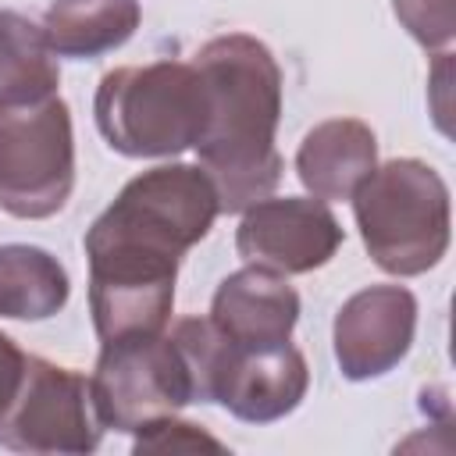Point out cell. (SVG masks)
<instances>
[{
    "label": "cell",
    "mask_w": 456,
    "mask_h": 456,
    "mask_svg": "<svg viewBox=\"0 0 456 456\" xmlns=\"http://www.w3.org/2000/svg\"><path fill=\"white\" fill-rule=\"evenodd\" d=\"M217 189L200 164H160L114 196L86 232L100 346L167 331L182 256L214 228Z\"/></svg>",
    "instance_id": "obj_1"
},
{
    "label": "cell",
    "mask_w": 456,
    "mask_h": 456,
    "mask_svg": "<svg viewBox=\"0 0 456 456\" xmlns=\"http://www.w3.org/2000/svg\"><path fill=\"white\" fill-rule=\"evenodd\" d=\"M192 64L210 89L207 132L196 142L200 167L217 189L221 214H242L281 182L274 132L281 121V68L267 43L228 32L200 46Z\"/></svg>",
    "instance_id": "obj_2"
},
{
    "label": "cell",
    "mask_w": 456,
    "mask_h": 456,
    "mask_svg": "<svg viewBox=\"0 0 456 456\" xmlns=\"http://www.w3.org/2000/svg\"><path fill=\"white\" fill-rule=\"evenodd\" d=\"M93 118L121 157H178L196 150L210 118V89L192 61L114 68L100 78Z\"/></svg>",
    "instance_id": "obj_3"
},
{
    "label": "cell",
    "mask_w": 456,
    "mask_h": 456,
    "mask_svg": "<svg viewBox=\"0 0 456 456\" xmlns=\"http://www.w3.org/2000/svg\"><path fill=\"white\" fill-rule=\"evenodd\" d=\"M349 200L360 239L385 274L413 278L445 256L449 185L431 164L395 157L374 167Z\"/></svg>",
    "instance_id": "obj_4"
},
{
    "label": "cell",
    "mask_w": 456,
    "mask_h": 456,
    "mask_svg": "<svg viewBox=\"0 0 456 456\" xmlns=\"http://www.w3.org/2000/svg\"><path fill=\"white\" fill-rule=\"evenodd\" d=\"M75 189L71 110L57 96L0 103V210L43 221L64 210Z\"/></svg>",
    "instance_id": "obj_5"
},
{
    "label": "cell",
    "mask_w": 456,
    "mask_h": 456,
    "mask_svg": "<svg viewBox=\"0 0 456 456\" xmlns=\"http://www.w3.org/2000/svg\"><path fill=\"white\" fill-rule=\"evenodd\" d=\"M89 392L100 424L114 431H139L192 403L189 370L167 331L107 342L89 378Z\"/></svg>",
    "instance_id": "obj_6"
},
{
    "label": "cell",
    "mask_w": 456,
    "mask_h": 456,
    "mask_svg": "<svg viewBox=\"0 0 456 456\" xmlns=\"http://www.w3.org/2000/svg\"><path fill=\"white\" fill-rule=\"evenodd\" d=\"M103 424L93 406L89 378L57 367L43 356H28L21 388L0 420V445L14 452H93L103 438Z\"/></svg>",
    "instance_id": "obj_7"
},
{
    "label": "cell",
    "mask_w": 456,
    "mask_h": 456,
    "mask_svg": "<svg viewBox=\"0 0 456 456\" xmlns=\"http://www.w3.org/2000/svg\"><path fill=\"white\" fill-rule=\"evenodd\" d=\"M346 232L331 207L317 196H264L242 210L235 253L246 264L278 274H310L324 267Z\"/></svg>",
    "instance_id": "obj_8"
},
{
    "label": "cell",
    "mask_w": 456,
    "mask_h": 456,
    "mask_svg": "<svg viewBox=\"0 0 456 456\" xmlns=\"http://www.w3.org/2000/svg\"><path fill=\"white\" fill-rule=\"evenodd\" d=\"M417 331V296L406 285H370L353 292L331 328L335 363L349 381H370L399 367Z\"/></svg>",
    "instance_id": "obj_9"
},
{
    "label": "cell",
    "mask_w": 456,
    "mask_h": 456,
    "mask_svg": "<svg viewBox=\"0 0 456 456\" xmlns=\"http://www.w3.org/2000/svg\"><path fill=\"white\" fill-rule=\"evenodd\" d=\"M306 388L310 367L292 342L271 349H239L228 342L214 403L246 424H274L303 403Z\"/></svg>",
    "instance_id": "obj_10"
},
{
    "label": "cell",
    "mask_w": 456,
    "mask_h": 456,
    "mask_svg": "<svg viewBox=\"0 0 456 456\" xmlns=\"http://www.w3.org/2000/svg\"><path fill=\"white\" fill-rule=\"evenodd\" d=\"M210 321L239 349H271L292 338L299 292L285 281V274L246 264L217 285Z\"/></svg>",
    "instance_id": "obj_11"
},
{
    "label": "cell",
    "mask_w": 456,
    "mask_h": 456,
    "mask_svg": "<svg viewBox=\"0 0 456 456\" xmlns=\"http://www.w3.org/2000/svg\"><path fill=\"white\" fill-rule=\"evenodd\" d=\"M378 167V139L360 118H331L314 125L296 150V175L317 200H349Z\"/></svg>",
    "instance_id": "obj_12"
},
{
    "label": "cell",
    "mask_w": 456,
    "mask_h": 456,
    "mask_svg": "<svg viewBox=\"0 0 456 456\" xmlns=\"http://www.w3.org/2000/svg\"><path fill=\"white\" fill-rule=\"evenodd\" d=\"M142 21L139 0H53L43 32L57 57L96 61L125 46Z\"/></svg>",
    "instance_id": "obj_13"
},
{
    "label": "cell",
    "mask_w": 456,
    "mask_h": 456,
    "mask_svg": "<svg viewBox=\"0 0 456 456\" xmlns=\"http://www.w3.org/2000/svg\"><path fill=\"white\" fill-rule=\"evenodd\" d=\"M68 296V271L50 249L28 242L0 246V317L46 321L64 310Z\"/></svg>",
    "instance_id": "obj_14"
},
{
    "label": "cell",
    "mask_w": 456,
    "mask_h": 456,
    "mask_svg": "<svg viewBox=\"0 0 456 456\" xmlns=\"http://www.w3.org/2000/svg\"><path fill=\"white\" fill-rule=\"evenodd\" d=\"M57 53L32 18L0 11V103H25L57 96Z\"/></svg>",
    "instance_id": "obj_15"
},
{
    "label": "cell",
    "mask_w": 456,
    "mask_h": 456,
    "mask_svg": "<svg viewBox=\"0 0 456 456\" xmlns=\"http://www.w3.org/2000/svg\"><path fill=\"white\" fill-rule=\"evenodd\" d=\"M132 452H228V445L221 438H214L210 431H203L192 420H178V413L157 417L150 424H142L139 431H132Z\"/></svg>",
    "instance_id": "obj_16"
},
{
    "label": "cell",
    "mask_w": 456,
    "mask_h": 456,
    "mask_svg": "<svg viewBox=\"0 0 456 456\" xmlns=\"http://www.w3.org/2000/svg\"><path fill=\"white\" fill-rule=\"evenodd\" d=\"M392 11L424 50H445L456 36V0H392Z\"/></svg>",
    "instance_id": "obj_17"
},
{
    "label": "cell",
    "mask_w": 456,
    "mask_h": 456,
    "mask_svg": "<svg viewBox=\"0 0 456 456\" xmlns=\"http://www.w3.org/2000/svg\"><path fill=\"white\" fill-rule=\"evenodd\" d=\"M25 363H28V353H21L18 342L0 331V420L7 417V410H11V403L21 388Z\"/></svg>",
    "instance_id": "obj_18"
}]
</instances>
